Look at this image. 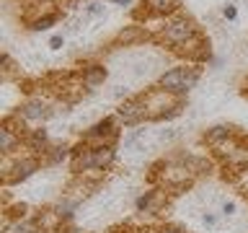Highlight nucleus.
<instances>
[{
  "instance_id": "nucleus-15",
  "label": "nucleus",
  "mask_w": 248,
  "mask_h": 233,
  "mask_svg": "<svg viewBox=\"0 0 248 233\" xmlns=\"http://www.w3.org/2000/svg\"><path fill=\"white\" fill-rule=\"evenodd\" d=\"M67 150H70L67 145H57V148H52V153H49V163H60L62 158H67Z\"/></svg>"
},
{
  "instance_id": "nucleus-3",
  "label": "nucleus",
  "mask_w": 248,
  "mask_h": 233,
  "mask_svg": "<svg viewBox=\"0 0 248 233\" xmlns=\"http://www.w3.org/2000/svg\"><path fill=\"white\" fill-rule=\"evenodd\" d=\"M199 75H202V70L197 65L173 67V70H168V73L160 78V88L168 91V93H173V96H178V93H186L189 88H194L197 81H199Z\"/></svg>"
},
{
  "instance_id": "nucleus-1",
  "label": "nucleus",
  "mask_w": 248,
  "mask_h": 233,
  "mask_svg": "<svg viewBox=\"0 0 248 233\" xmlns=\"http://www.w3.org/2000/svg\"><path fill=\"white\" fill-rule=\"evenodd\" d=\"M73 155H75L73 168L78 174H83V171H106L114 163L111 145H83V148H75Z\"/></svg>"
},
{
  "instance_id": "nucleus-14",
  "label": "nucleus",
  "mask_w": 248,
  "mask_h": 233,
  "mask_svg": "<svg viewBox=\"0 0 248 233\" xmlns=\"http://www.w3.org/2000/svg\"><path fill=\"white\" fill-rule=\"evenodd\" d=\"M44 143H46V130H44V127L31 130V135H29V145H31V148H42Z\"/></svg>"
},
{
  "instance_id": "nucleus-12",
  "label": "nucleus",
  "mask_w": 248,
  "mask_h": 233,
  "mask_svg": "<svg viewBox=\"0 0 248 233\" xmlns=\"http://www.w3.org/2000/svg\"><path fill=\"white\" fill-rule=\"evenodd\" d=\"M57 18H60L57 13H46V16H39L36 21H31V29H34V31H46V29L52 26V23H57Z\"/></svg>"
},
{
  "instance_id": "nucleus-24",
  "label": "nucleus",
  "mask_w": 248,
  "mask_h": 233,
  "mask_svg": "<svg viewBox=\"0 0 248 233\" xmlns=\"http://www.w3.org/2000/svg\"><path fill=\"white\" fill-rule=\"evenodd\" d=\"M114 5H122V8H129L132 5V0H111Z\"/></svg>"
},
{
  "instance_id": "nucleus-17",
  "label": "nucleus",
  "mask_w": 248,
  "mask_h": 233,
  "mask_svg": "<svg viewBox=\"0 0 248 233\" xmlns=\"http://www.w3.org/2000/svg\"><path fill=\"white\" fill-rule=\"evenodd\" d=\"M222 18L235 21V18H238V8L232 5V3H225V5H222Z\"/></svg>"
},
{
  "instance_id": "nucleus-11",
  "label": "nucleus",
  "mask_w": 248,
  "mask_h": 233,
  "mask_svg": "<svg viewBox=\"0 0 248 233\" xmlns=\"http://www.w3.org/2000/svg\"><path fill=\"white\" fill-rule=\"evenodd\" d=\"M232 135V130L228 127V124H217V127H212L207 132V140L209 143H222V140H228Z\"/></svg>"
},
{
  "instance_id": "nucleus-22",
  "label": "nucleus",
  "mask_w": 248,
  "mask_h": 233,
  "mask_svg": "<svg viewBox=\"0 0 248 233\" xmlns=\"http://www.w3.org/2000/svg\"><path fill=\"white\" fill-rule=\"evenodd\" d=\"M160 137H163V140H173V137H176V132H173V130H163V135H160Z\"/></svg>"
},
{
  "instance_id": "nucleus-20",
  "label": "nucleus",
  "mask_w": 248,
  "mask_h": 233,
  "mask_svg": "<svg viewBox=\"0 0 248 233\" xmlns=\"http://www.w3.org/2000/svg\"><path fill=\"white\" fill-rule=\"evenodd\" d=\"M204 225H207V228H215V225H217V217H215L212 213H204Z\"/></svg>"
},
{
  "instance_id": "nucleus-4",
  "label": "nucleus",
  "mask_w": 248,
  "mask_h": 233,
  "mask_svg": "<svg viewBox=\"0 0 248 233\" xmlns=\"http://www.w3.org/2000/svg\"><path fill=\"white\" fill-rule=\"evenodd\" d=\"M116 137V119L114 116H106V119L96 122L88 132H83V143H96L104 145V140H114Z\"/></svg>"
},
{
  "instance_id": "nucleus-23",
  "label": "nucleus",
  "mask_w": 248,
  "mask_h": 233,
  "mask_svg": "<svg viewBox=\"0 0 248 233\" xmlns=\"http://www.w3.org/2000/svg\"><path fill=\"white\" fill-rule=\"evenodd\" d=\"M114 96H127V88H124V85H116V91H114Z\"/></svg>"
},
{
  "instance_id": "nucleus-7",
  "label": "nucleus",
  "mask_w": 248,
  "mask_h": 233,
  "mask_svg": "<svg viewBox=\"0 0 248 233\" xmlns=\"http://www.w3.org/2000/svg\"><path fill=\"white\" fill-rule=\"evenodd\" d=\"M145 8L153 16L166 18V16H173L178 11V0H145Z\"/></svg>"
},
{
  "instance_id": "nucleus-10",
  "label": "nucleus",
  "mask_w": 248,
  "mask_h": 233,
  "mask_svg": "<svg viewBox=\"0 0 248 233\" xmlns=\"http://www.w3.org/2000/svg\"><path fill=\"white\" fill-rule=\"evenodd\" d=\"M0 148H3V153H13V148H16V130L8 122L0 130Z\"/></svg>"
},
{
  "instance_id": "nucleus-13",
  "label": "nucleus",
  "mask_w": 248,
  "mask_h": 233,
  "mask_svg": "<svg viewBox=\"0 0 248 233\" xmlns=\"http://www.w3.org/2000/svg\"><path fill=\"white\" fill-rule=\"evenodd\" d=\"M155 197H158L155 192H145V194H140V197H137V210H140V213H150Z\"/></svg>"
},
{
  "instance_id": "nucleus-19",
  "label": "nucleus",
  "mask_w": 248,
  "mask_h": 233,
  "mask_svg": "<svg viewBox=\"0 0 248 233\" xmlns=\"http://www.w3.org/2000/svg\"><path fill=\"white\" fill-rule=\"evenodd\" d=\"M235 210H238V205H235V202H222V215H225V217L235 215Z\"/></svg>"
},
{
  "instance_id": "nucleus-2",
  "label": "nucleus",
  "mask_w": 248,
  "mask_h": 233,
  "mask_svg": "<svg viewBox=\"0 0 248 233\" xmlns=\"http://www.w3.org/2000/svg\"><path fill=\"white\" fill-rule=\"evenodd\" d=\"M160 36H163V42H168L170 47L181 50L184 44H189L199 36V31H197L191 18H186V16H173V18L166 21V29H163Z\"/></svg>"
},
{
  "instance_id": "nucleus-9",
  "label": "nucleus",
  "mask_w": 248,
  "mask_h": 233,
  "mask_svg": "<svg viewBox=\"0 0 248 233\" xmlns=\"http://www.w3.org/2000/svg\"><path fill=\"white\" fill-rule=\"evenodd\" d=\"M36 166H39L36 161L23 158V161H18V163L13 166V174H11V176H5V182H21V179L31 176V171H36Z\"/></svg>"
},
{
  "instance_id": "nucleus-16",
  "label": "nucleus",
  "mask_w": 248,
  "mask_h": 233,
  "mask_svg": "<svg viewBox=\"0 0 248 233\" xmlns=\"http://www.w3.org/2000/svg\"><path fill=\"white\" fill-rule=\"evenodd\" d=\"M104 13V3L101 0H91L88 5H85V16H101Z\"/></svg>"
},
{
  "instance_id": "nucleus-8",
  "label": "nucleus",
  "mask_w": 248,
  "mask_h": 233,
  "mask_svg": "<svg viewBox=\"0 0 248 233\" xmlns=\"http://www.w3.org/2000/svg\"><path fill=\"white\" fill-rule=\"evenodd\" d=\"M104 78H106V70L101 65H88L83 70V85L85 88H96V85L104 83Z\"/></svg>"
},
{
  "instance_id": "nucleus-5",
  "label": "nucleus",
  "mask_w": 248,
  "mask_h": 233,
  "mask_svg": "<svg viewBox=\"0 0 248 233\" xmlns=\"http://www.w3.org/2000/svg\"><path fill=\"white\" fill-rule=\"evenodd\" d=\"M116 116H119L124 124H135V122L147 116V106H145L142 99H127L124 104H119V109H116Z\"/></svg>"
},
{
  "instance_id": "nucleus-6",
  "label": "nucleus",
  "mask_w": 248,
  "mask_h": 233,
  "mask_svg": "<svg viewBox=\"0 0 248 233\" xmlns=\"http://www.w3.org/2000/svg\"><path fill=\"white\" fill-rule=\"evenodd\" d=\"M23 119H46V116L52 114V109L44 104V101H29V104H23L21 106V112H18Z\"/></svg>"
},
{
  "instance_id": "nucleus-18",
  "label": "nucleus",
  "mask_w": 248,
  "mask_h": 233,
  "mask_svg": "<svg viewBox=\"0 0 248 233\" xmlns=\"http://www.w3.org/2000/svg\"><path fill=\"white\" fill-rule=\"evenodd\" d=\"M140 137H145V130H135V132H129V135L124 137V148H132Z\"/></svg>"
},
{
  "instance_id": "nucleus-21",
  "label": "nucleus",
  "mask_w": 248,
  "mask_h": 233,
  "mask_svg": "<svg viewBox=\"0 0 248 233\" xmlns=\"http://www.w3.org/2000/svg\"><path fill=\"white\" fill-rule=\"evenodd\" d=\"M49 47H52V50H60V47H62V36H52L49 39Z\"/></svg>"
}]
</instances>
